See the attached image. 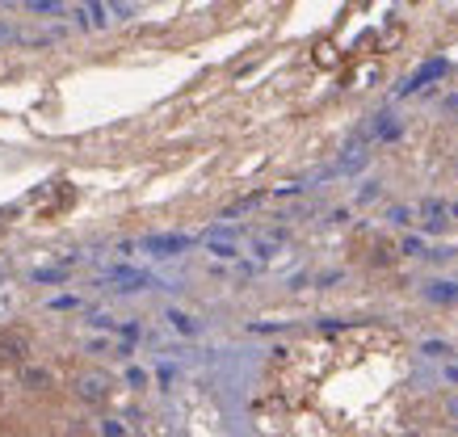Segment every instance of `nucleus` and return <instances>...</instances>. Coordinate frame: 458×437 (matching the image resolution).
<instances>
[{"instance_id":"nucleus-1","label":"nucleus","mask_w":458,"mask_h":437,"mask_svg":"<svg viewBox=\"0 0 458 437\" xmlns=\"http://www.w3.org/2000/svg\"><path fill=\"white\" fill-rule=\"evenodd\" d=\"M194 248V236H185V231H152V236H143L140 240V253L156 256V261H168V256H181Z\"/></svg>"},{"instance_id":"nucleus-2","label":"nucleus","mask_w":458,"mask_h":437,"mask_svg":"<svg viewBox=\"0 0 458 437\" xmlns=\"http://www.w3.org/2000/svg\"><path fill=\"white\" fill-rule=\"evenodd\" d=\"M101 286H114V290H123V295H135V290H152L156 273L135 269V265H110L101 273Z\"/></svg>"},{"instance_id":"nucleus-3","label":"nucleus","mask_w":458,"mask_h":437,"mask_svg":"<svg viewBox=\"0 0 458 437\" xmlns=\"http://www.w3.org/2000/svg\"><path fill=\"white\" fill-rule=\"evenodd\" d=\"M445 71H450V59H442V55H437V59H425V63H420V68L412 71V76H408V80L400 85V93H403V97H408V93H420L425 85L442 80Z\"/></svg>"},{"instance_id":"nucleus-4","label":"nucleus","mask_w":458,"mask_h":437,"mask_svg":"<svg viewBox=\"0 0 458 437\" xmlns=\"http://www.w3.org/2000/svg\"><path fill=\"white\" fill-rule=\"evenodd\" d=\"M420 223H425V231L429 236H437V231H445V223H450V202H442V197H425L417 206Z\"/></svg>"},{"instance_id":"nucleus-5","label":"nucleus","mask_w":458,"mask_h":437,"mask_svg":"<svg viewBox=\"0 0 458 437\" xmlns=\"http://www.w3.org/2000/svg\"><path fill=\"white\" fill-rule=\"evenodd\" d=\"M72 387H76V395H81V399H89V404H106V399H110V391H114L110 374H81Z\"/></svg>"},{"instance_id":"nucleus-6","label":"nucleus","mask_w":458,"mask_h":437,"mask_svg":"<svg viewBox=\"0 0 458 437\" xmlns=\"http://www.w3.org/2000/svg\"><path fill=\"white\" fill-rule=\"evenodd\" d=\"M26 353H30V332L13 328V332H4V337H0V362H21Z\"/></svg>"},{"instance_id":"nucleus-7","label":"nucleus","mask_w":458,"mask_h":437,"mask_svg":"<svg viewBox=\"0 0 458 437\" xmlns=\"http://www.w3.org/2000/svg\"><path fill=\"white\" fill-rule=\"evenodd\" d=\"M425 298L437 303V307H454L458 303V282H450V278H433V282H425Z\"/></svg>"},{"instance_id":"nucleus-8","label":"nucleus","mask_w":458,"mask_h":437,"mask_svg":"<svg viewBox=\"0 0 458 437\" xmlns=\"http://www.w3.org/2000/svg\"><path fill=\"white\" fill-rule=\"evenodd\" d=\"M165 320H168V328H173V332H181V337H198V332H202V324H198L190 311H181V307H168Z\"/></svg>"},{"instance_id":"nucleus-9","label":"nucleus","mask_w":458,"mask_h":437,"mask_svg":"<svg viewBox=\"0 0 458 437\" xmlns=\"http://www.w3.org/2000/svg\"><path fill=\"white\" fill-rule=\"evenodd\" d=\"M207 253L219 256V261H236L240 244H236V236H207Z\"/></svg>"},{"instance_id":"nucleus-10","label":"nucleus","mask_w":458,"mask_h":437,"mask_svg":"<svg viewBox=\"0 0 458 437\" xmlns=\"http://www.w3.org/2000/svg\"><path fill=\"white\" fill-rule=\"evenodd\" d=\"M400 122H395V118H391V113H375V122H370V139H400Z\"/></svg>"},{"instance_id":"nucleus-11","label":"nucleus","mask_w":458,"mask_h":437,"mask_svg":"<svg viewBox=\"0 0 458 437\" xmlns=\"http://www.w3.org/2000/svg\"><path fill=\"white\" fill-rule=\"evenodd\" d=\"M30 278H34L38 286H59V282H68V269L64 265H42V269H34Z\"/></svg>"},{"instance_id":"nucleus-12","label":"nucleus","mask_w":458,"mask_h":437,"mask_svg":"<svg viewBox=\"0 0 458 437\" xmlns=\"http://www.w3.org/2000/svg\"><path fill=\"white\" fill-rule=\"evenodd\" d=\"M366 160H370V152H361V147H349V155H345V160H341V164H336L333 172H341V177H349V172H358L361 164H366Z\"/></svg>"},{"instance_id":"nucleus-13","label":"nucleus","mask_w":458,"mask_h":437,"mask_svg":"<svg viewBox=\"0 0 458 437\" xmlns=\"http://www.w3.org/2000/svg\"><path fill=\"white\" fill-rule=\"evenodd\" d=\"M21 382H26V387H51V370L47 366H21Z\"/></svg>"},{"instance_id":"nucleus-14","label":"nucleus","mask_w":458,"mask_h":437,"mask_svg":"<svg viewBox=\"0 0 458 437\" xmlns=\"http://www.w3.org/2000/svg\"><path fill=\"white\" fill-rule=\"evenodd\" d=\"M282 240H286L282 231H278V236H261V240L252 244V253L261 256V261H269V256H274V253H278V248H282Z\"/></svg>"},{"instance_id":"nucleus-15","label":"nucleus","mask_w":458,"mask_h":437,"mask_svg":"<svg viewBox=\"0 0 458 437\" xmlns=\"http://www.w3.org/2000/svg\"><path fill=\"white\" fill-rule=\"evenodd\" d=\"M89 328H106V332H118V320L110 311H89Z\"/></svg>"},{"instance_id":"nucleus-16","label":"nucleus","mask_w":458,"mask_h":437,"mask_svg":"<svg viewBox=\"0 0 458 437\" xmlns=\"http://www.w3.org/2000/svg\"><path fill=\"white\" fill-rule=\"evenodd\" d=\"M412 219H417V211H412V206H391V211H387V223H395V227H408Z\"/></svg>"},{"instance_id":"nucleus-17","label":"nucleus","mask_w":458,"mask_h":437,"mask_svg":"<svg viewBox=\"0 0 458 437\" xmlns=\"http://www.w3.org/2000/svg\"><path fill=\"white\" fill-rule=\"evenodd\" d=\"M89 21H93V26H110V4H101V0H93V4H89Z\"/></svg>"},{"instance_id":"nucleus-18","label":"nucleus","mask_w":458,"mask_h":437,"mask_svg":"<svg viewBox=\"0 0 458 437\" xmlns=\"http://www.w3.org/2000/svg\"><path fill=\"white\" fill-rule=\"evenodd\" d=\"M47 307L51 311H81V295H55Z\"/></svg>"},{"instance_id":"nucleus-19","label":"nucleus","mask_w":458,"mask_h":437,"mask_svg":"<svg viewBox=\"0 0 458 437\" xmlns=\"http://www.w3.org/2000/svg\"><path fill=\"white\" fill-rule=\"evenodd\" d=\"M148 370L143 366H126V387H135V391H143V387H148Z\"/></svg>"},{"instance_id":"nucleus-20","label":"nucleus","mask_w":458,"mask_h":437,"mask_svg":"<svg viewBox=\"0 0 458 437\" xmlns=\"http://www.w3.org/2000/svg\"><path fill=\"white\" fill-rule=\"evenodd\" d=\"M420 353H425V357H442V362H445L454 349H450L445 340H425V345H420Z\"/></svg>"},{"instance_id":"nucleus-21","label":"nucleus","mask_w":458,"mask_h":437,"mask_svg":"<svg viewBox=\"0 0 458 437\" xmlns=\"http://www.w3.org/2000/svg\"><path fill=\"white\" fill-rule=\"evenodd\" d=\"M98 433H101V437H126V424L114 421V416H106V421L98 424Z\"/></svg>"},{"instance_id":"nucleus-22","label":"nucleus","mask_w":458,"mask_h":437,"mask_svg":"<svg viewBox=\"0 0 458 437\" xmlns=\"http://www.w3.org/2000/svg\"><path fill=\"white\" fill-rule=\"evenodd\" d=\"M400 253H408V256H425V253H429V248H425V240H420V236H403Z\"/></svg>"},{"instance_id":"nucleus-23","label":"nucleus","mask_w":458,"mask_h":437,"mask_svg":"<svg viewBox=\"0 0 458 437\" xmlns=\"http://www.w3.org/2000/svg\"><path fill=\"white\" fill-rule=\"evenodd\" d=\"M156 382H160V387H173V382H177V366H173V362H160V366H156Z\"/></svg>"},{"instance_id":"nucleus-24","label":"nucleus","mask_w":458,"mask_h":437,"mask_svg":"<svg viewBox=\"0 0 458 437\" xmlns=\"http://www.w3.org/2000/svg\"><path fill=\"white\" fill-rule=\"evenodd\" d=\"M26 9L30 13H64V4H59V0H30Z\"/></svg>"},{"instance_id":"nucleus-25","label":"nucleus","mask_w":458,"mask_h":437,"mask_svg":"<svg viewBox=\"0 0 458 437\" xmlns=\"http://www.w3.org/2000/svg\"><path fill=\"white\" fill-rule=\"evenodd\" d=\"M378 194H383V185H378V181H366V185L358 189V202H375Z\"/></svg>"},{"instance_id":"nucleus-26","label":"nucleus","mask_w":458,"mask_h":437,"mask_svg":"<svg viewBox=\"0 0 458 437\" xmlns=\"http://www.w3.org/2000/svg\"><path fill=\"white\" fill-rule=\"evenodd\" d=\"M429 261H450V256H454V248H450V244H437V248H429Z\"/></svg>"},{"instance_id":"nucleus-27","label":"nucleus","mask_w":458,"mask_h":437,"mask_svg":"<svg viewBox=\"0 0 458 437\" xmlns=\"http://www.w3.org/2000/svg\"><path fill=\"white\" fill-rule=\"evenodd\" d=\"M118 332H123V340H140V332H143V328L135 324V320H126V324H118Z\"/></svg>"},{"instance_id":"nucleus-28","label":"nucleus","mask_w":458,"mask_h":437,"mask_svg":"<svg viewBox=\"0 0 458 437\" xmlns=\"http://www.w3.org/2000/svg\"><path fill=\"white\" fill-rule=\"evenodd\" d=\"M110 13L118 17V21H131V17H135V4H110Z\"/></svg>"},{"instance_id":"nucleus-29","label":"nucleus","mask_w":458,"mask_h":437,"mask_svg":"<svg viewBox=\"0 0 458 437\" xmlns=\"http://www.w3.org/2000/svg\"><path fill=\"white\" fill-rule=\"evenodd\" d=\"M72 17H76V26H81V29H93V21H89V4H81V9H72Z\"/></svg>"},{"instance_id":"nucleus-30","label":"nucleus","mask_w":458,"mask_h":437,"mask_svg":"<svg viewBox=\"0 0 458 437\" xmlns=\"http://www.w3.org/2000/svg\"><path fill=\"white\" fill-rule=\"evenodd\" d=\"M442 374H445V382H454V387H458V366H445Z\"/></svg>"},{"instance_id":"nucleus-31","label":"nucleus","mask_w":458,"mask_h":437,"mask_svg":"<svg viewBox=\"0 0 458 437\" xmlns=\"http://www.w3.org/2000/svg\"><path fill=\"white\" fill-rule=\"evenodd\" d=\"M4 38H9V26H4V21H0V43H4Z\"/></svg>"},{"instance_id":"nucleus-32","label":"nucleus","mask_w":458,"mask_h":437,"mask_svg":"<svg viewBox=\"0 0 458 437\" xmlns=\"http://www.w3.org/2000/svg\"><path fill=\"white\" fill-rule=\"evenodd\" d=\"M445 110H458V97H450V101H445Z\"/></svg>"},{"instance_id":"nucleus-33","label":"nucleus","mask_w":458,"mask_h":437,"mask_svg":"<svg viewBox=\"0 0 458 437\" xmlns=\"http://www.w3.org/2000/svg\"><path fill=\"white\" fill-rule=\"evenodd\" d=\"M450 412H454V416H458V399H450Z\"/></svg>"},{"instance_id":"nucleus-34","label":"nucleus","mask_w":458,"mask_h":437,"mask_svg":"<svg viewBox=\"0 0 458 437\" xmlns=\"http://www.w3.org/2000/svg\"><path fill=\"white\" fill-rule=\"evenodd\" d=\"M450 219H458V202H454V206H450Z\"/></svg>"},{"instance_id":"nucleus-35","label":"nucleus","mask_w":458,"mask_h":437,"mask_svg":"<svg viewBox=\"0 0 458 437\" xmlns=\"http://www.w3.org/2000/svg\"><path fill=\"white\" fill-rule=\"evenodd\" d=\"M0 395H4V387H0Z\"/></svg>"}]
</instances>
